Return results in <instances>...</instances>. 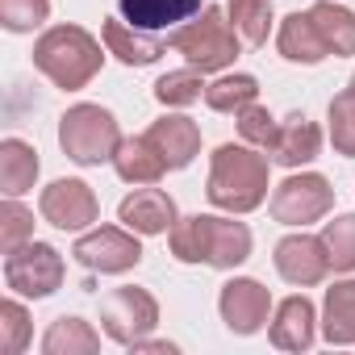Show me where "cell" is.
Listing matches in <instances>:
<instances>
[{
    "mask_svg": "<svg viewBox=\"0 0 355 355\" xmlns=\"http://www.w3.org/2000/svg\"><path fill=\"white\" fill-rule=\"evenodd\" d=\"M105 46H109V55H117L125 67H146V63H155V59L167 51L163 38H155L150 30L130 26L125 17H121V21H105Z\"/></svg>",
    "mask_w": 355,
    "mask_h": 355,
    "instance_id": "cell-17",
    "label": "cell"
},
{
    "mask_svg": "<svg viewBox=\"0 0 355 355\" xmlns=\"http://www.w3.org/2000/svg\"><path fill=\"white\" fill-rule=\"evenodd\" d=\"M105 55L101 42L80 30V26H51L38 42H34V67L63 92H76L84 84H92V76L101 71Z\"/></svg>",
    "mask_w": 355,
    "mask_h": 355,
    "instance_id": "cell-3",
    "label": "cell"
},
{
    "mask_svg": "<svg viewBox=\"0 0 355 355\" xmlns=\"http://www.w3.org/2000/svg\"><path fill=\"white\" fill-rule=\"evenodd\" d=\"M101 326L113 343L121 347H134L138 338H146L155 326H159V301L146 293V288H113L105 301H101Z\"/></svg>",
    "mask_w": 355,
    "mask_h": 355,
    "instance_id": "cell-6",
    "label": "cell"
},
{
    "mask_svg": "<svg viewBox=\"0 0 355 355\" xmlns=\"http://www.w3.org/2000/svg\"><path fill=\"white\" fill-rule=\"evenodd\" d=\"M218 309H222V322H226L234 334H255V330H263V322H268L272 293H268L259 280H251V276H234L230 284H222Z\"/></svg>",
    "mask_w": 355,
    "mask_h": 355,
    "instance_id": "cell-11",
    "label": "cell"
},
{
    "mask_svg": "<svg viewBox=\"0 0 355 355\" xmlns=\"http://www.w3.org/2000/svg\"><path fill=\"white\" fill-rule=\"evenodd\" d=\"M309 17H313L318 34H322L326 51H330L334 59H343V55H355V13H351V9H343V5H330V0H318V5L309 9Z\"/></svg>",
    "mask_w": 355,
    "mask_h": 355,
    "instance_id": "cell-23",
    "label": "cell"
},
{
    "mask_svg": "<svg viewBox=\"0 0 355 355\" xmlns=\"http://www.w3.org/2000/svg\"><path fill=\"white\" fill-rule=\"evenodd\" d=\"M351 88H355V80H351Z\"/></svg>",
    "mask_w": 355,
    "mask_h": 355,
    "instance_id": "cell-34",
    "label": "cell"
},
{
    "mask_svg": "<svg viewBox=\"0 0 355 355\" xmlns=\"http://www.w3.org/2000/svg\"><path fill=\"white\" fill-rule=\"evenodd\" d=\"M146 138H150V142L159 146V155L167 159V171L189 167V163L197 159V150H201V130H197V121L184 117V113L159 117V121L146 130Z\"/></svg>",
    "mask_w": 355,
    "mask_h": 355,
    "instance_id": "cell-14",
    "label": "cell"
},
{
    "mask_svg": "<svg viewBox=\"0 0 355 355\" xmlns=\"http://www.w3.org/2000/svg\"><path fill=\"white\" fill-rule=\"evenodd\" d=\"M34 180H38V150L21 138H5L0 142V189H5V197L30 193Z\"/></svg>",
    "mask_w": 355,
    "mask_h": 355,
    "instance_id": "cell-22",
    "label": "cell"
},
{
    "mask_svg": "<svg viewBox=\"0 0 355 355\" xmlns=\"http://www.w3.org/2000/svg\"><path fill=\"white\" fill-rule=\"evenodd\" d=\"M71 255L88 268V272H101V276H117V272H130L138 268L142 259V243L134 239V230L125 226H96L88 234L76 239Z\"/></svg>",
    "mask_w": 355,
    "mask_h": 355,
    "instance_id": "cell-9",
    "label": "cell"
},
{
    "mask_svg": "<svg viewBox=\"0 0 355 355\" xmlns=\"http://www.w3.org/2000/svg\"><path fill=\"white\" fill-rule=\"evenodd\" d=\"M201 76H205V71H197V67H184V71H167V76L155 84V101H159V105H175V109H184V105L201 101V92H205Z\"/></svg>",
    "mask_w": 355,
    "mask_h": 355,
    "instance_id": "cell-28",
    "label": "cell"
},
{
    "mask_svg": "<svg viewBox=\"0 0 355 355\" xmlns=\"http://www.w3.org/2000/svg\"><path fill=\"white\" fill-rule=\"evenodd\" d=\"M276 272L297 284V288H309V284H322L326 272H330V255H326V243L313 239V234H288L276 243Z\"/></svg>",
    "mask_w": 355,
    "mask_h": 355,
    "instance_id": "cell-12",
    "label": "cell"
},
{
    "mask_svg": "<svg viewBox=\"0 0 355 355\" xmlns=\"http://www.w3.org/2000/svg\"><path fill=\"white\" fill-rule=\"evenodd\" d=\"M318 334V309L309 297H288L280 301L276 318H272V343L280 351H309Z\"/></svg>",
    "mask_w": 355,
    "mask_h": 355,
    "instance_id": "cell-15",
    "label": "cell"
},
{
    "mask_svg": "<svg viewBox=\"0 0 355 355\" xmlns=\"http://www.w3.org/2000/svg\"><path fill=\"white\" fill-rule=\"evenodd\" d=\"M322 243H326V255H330L334 272H355V214H343V218L326 222Z\"/></svg>",
    "mask_w": 355,
    "mask_h": 355,
    "instance_id": "cell-27",
    "label": "cell"
},
{
    "mask_svg": "<svg viewBox=\"0 0 355 355\" xmlns=\"http://www.w3.org/2000/svg\"><path fill=\"white\" fill-rule=\"evenodd\" d=\"M30 239H34V214L17 197H9L5 205H0V251L9 255V251H17Z\"/></svg>",
    "mask_w": 355,
    "mask_h": 355,
    "instance_id": "cell-30",
    "label": "cell"
},
{
    "mask_svg": "<svg viewBox=\"0 0 355 355\" xmlns=\"http://www.w3.org/2000/svg\"><path fill=\"white\" fill-rule=\"evenodd\" d=\"M113 167H117V175H121L125 184H159L163 171H167V159L142 134V138H121V146L113 155Z\"/></svg>",
    "mask_w": 355,
    "mask_h": 355,
    "instance_id": "cell-18",
    "label": "cell"
},
{
    "mask_svg": "<svg viewBox=\"0 0 355 355\" xmlns=\"http://www.w3.org/2000/svg\"><path fill=\"white\" fill-rule=\"evenodd\" d=\"M330 205H334V189L318 171L288 175V180L272 193V218L284 222V226H309V222L326 218Z\"/></svg>",
    "mask_w": 355,
    "mask_h": 355,
    "instance_id": "cell-8",
    "label": "cell"
},
{
    "mask_svg": "<svg viewBox=\"0 0 355 355\" xmlns=\"http://www.w3.org/2000/svg\"><path fill=\"white\" fill-rule=\"evenodd\" d=\"M59 146L67 150V159L84 163V167H96L105 159L117 155L121 146V130H117V117L101 105H71L63 117H59Z\"/></svg>",
    "mask_w": 355,
    "mask_h": 355,
    "instance_id": "cell-5",
    "label": "cell"
},
{
    "mask_svg": "<svg viewBox=\"0 0 355 355\" xmlns=\"http://www.w3.org/2000/svg\"><path fill=\"white\" fill-rule=\"evenodd\" d=\"M255 101H259V80L255 76H243V71L239 76H222V80H214L205 88V105L214 113H243Z\"/></svg>",
    "mask_w": 355,
    "mask_h": 355,
    "instance_id": "cell-25",
    "label": "cell"
},
{
    "mask_svg": "<svg viewBox=\"0 0 355 355\" xmlns=\"http://www.w3.org/2000/svg\"><path fill=\"white\" fill-rule=\"evenodd\" d=\"M330 142L343 159H355V88L330 101Z\"/></svg>",
    "mask_w": 355,
    "mask_h": 355,
    "instance_id": "cell-29",
    "label": "cell"
},
{
    "mask_svg": "<svg viewBox=\"0 0 355 355\" xmlns=\"http://www.w3.org/2000/svg\"><path fill=\"white\" fill-rule=\"evenodd\" d=\"M42 351L46 355H96L101 334L84 318H55L51 330L42 334Z\"/></svg>",
    "mask_w": 355,
    "mask_h": 355,
    "instance_id": "cell-24",
    "label": "cell"
},
{
    "mask_svg": "<svg viewBox=\"0 0 355 355\" xmlns=\"http://www.w3.org/2000/svg\"><path fill=\"white\" fill-rule=\"evenodd\" d=\"M117 218L121 226H130L134 234H167L175 222V201L163 193V189H134L121 205H117Z\"/></svg>",
    "mask_w": 355,
    "mask_h": 355,
    "instance_id": "cell-13",
    "label": "cell"
},
{
    "mask_svg": "<svg viewBox=\"0 0 355 355\" xmlns=\"http://www.w3.org/2000/svg\"><path fill=\"white\" fill-rule=\"evenodd\" d=\"M322 338L334 347L355 343V280H338L322 301Z\"/></svg>",
    "mask_w": 355,
    "mask_h": 355,
    "instance_id": "cell-21",
    "label": "cell"
},
{
    "mask_svg": "<svg viewBox=\"0 0 355 355\" xmlns=\"http://www.w3.org/2000/svg\"><path fill=\"white\" fill-rule=\"evenodd\" d=\"M209 201L226 214H251L268 197V155L251 142H222L209 163Z\"/></svg>",
    "mask_w": 355,
    "mask_h": 355,
    "instance_id": "cell-1",
    "label": "cell"
},
{
    "mask_svg": "<svg viewBox=\"0 0 355 355\" xmlns=\"http://www.w3.org/2000/svg\"><path fill=\"white\" fill-rule=\"evenodd\" d=\"M171 46L189 59V67L197 71H222L239 59V30L230 26V17L214 5H205L197 13V21L180 26L171 34Z\"/></svg>",
    "mask_w": 355,
    "mask_h": 355,
    "instance_id": "cell-4",
    "label": "cell"
},
{
    "mask_svg": "<svg viewBox=\"0 0 355 355\" xmlns=\"http://www.w3.org/2000/svg\"><path fill=\"white\" fill-rule=\"evenodd\" d=\"M26 343H30V313L17 301H5L0 305V347L9 355H21Z\"/></svg>",
    "mask_w": 355,
    "mask_h": 355,
    "instance_id": "cell-33",
    "label": "cell"
},
{
    "mask_svg": "<svg viewBox=\"0 0 355 355\" xmlns=\"http://www.w3.org/2000/svg\"><path fill=\"white\" fill-rule=\"evenodd\" d=\"M5 284L21 297H51L63 284V255L51 243H21L5 255Z\"/></svg>",
    "mask_w": 355,
    "mask_h": 355,
    "instance_id": "cell-7",
    "label": "cell"
},
{
    "mask_svg": "<svg viewBox=\"0 0 355 355\" xmlns=\"http://www.w3.org/2000/svg\"><path fill=\"white\" fill-rule=\"evenodd\" d=\"M226 17H230V26L239 30V38L251 42V46H263L268 34H272V21H276L268 0H230V5H226Z\"/></svg>",
    "mask_w": 355,
    "mask_h": 355,
    "instance_id": "cell-26",
    "label": "cell"
},
{
    "mask_svg": "<svg viewBox=\"0 0 355 355\" xmlns=\"http://www.w3.org/2000/svg\"><path fill=\"white\" fill-rule=\"evenodd\" d=\"M276 46H280V55H284L288 63H305V67H313V63H322V59L330 55L309 13H288V17L280 21Z\"/></svg>",
    "mask_w": 355,
    "mask_h": 355,
    "instance_id": "cell-20",
    "label": "cell"
},
{
    "mask_svg": "<svg viewBox=\"0 0 355 355\" xmlns=\"http://www.w3.org/2000/svg\"><path fill=\"white\" fill-rule=\"evenodd\" d=\"M318 146H322V134H318V125L305 117V113H288L284 121H280V134H276V142H272V163H280V167H301V163H309V159H318Z\"/></svg>",
    "mask_w": 355,
    "mask_h": 355,
    "instance_id": "cell-16",
    "label": "cell"
},
{
    "mask_svg": "<svg viewBox=\"0 0 355 355\" xmlns=\"http://www.w3.org/2000/svg\"><path fill=\"white\" fill-rule=\"evenodd\" d=\"M171 255L180 263H209V268H239L251 259V230L230 218H180L171 226Z\"/></svg>",
    "mask_w": 355,
    "mask_h": 355,
    "instance_id": "cell-2",
    "label": "cell"
},
{
    "mask_svg": "<svg viewBox=\"0 0 355 355\" xmlns=\"http://www.w3.org/2000/svg\"><path fill=\"white\" fill-rule=\"evenodd\" d=\"M239 134H243V142H251V146H259V150H272V142H276V134H280V121H276L263 105H247V109L239 113Z\"/></svg>",
    "mask_w": 355,
    "mask_h": 355,
    "instance_id": "cell-32",
    "label": "cell"
},
{
    "mask_svg": "<svg viewBox=\"0 0 355 355\" xmlns=\"http://www.w3.org/2000/svg\"><path fill=\"white\" fill-rule=\"evenodd\" d=\"M38 209L55 230H84L101 218V201L84 180H55L51 189H42Z\"/></svg>",
    "mask_w": 355,
    "mask_h": 355,
    "instance_id": "cell-10",
    "label": "cell"
},
{
    "mask_svg": "<svg viewBox=\"0 0 355 355\" xmlns=\"http://www.w3.org/2000/svg\"><path fill=\"white\" fill-rule=\"evenodd\" d=\"M51 17V0H0V26L13 34H30Z\"/></svg>",
    "mask_w": 355,
    "mask_h": 355,
    "instance_id": "cell-31",
    "label": "cell"
},
{
    "mask_svg": "<svg viewBox=\"0 0 355 355\" xmlns=\"http://www.w3.org/2000/svg\"><path fill=\"white\" fill-rule=\"evenodd\" d=\"M205 0H117V9L138 30H167L201 13Z\"/></svg>",
    "mask_w": 355,
    "mask_h": 355,
    "instance_id": "cell-19",
    "label": "cell"
}]
</instances>
